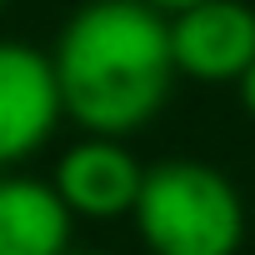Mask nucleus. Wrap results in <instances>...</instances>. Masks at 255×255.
Segmentation results:
<instances>
[{"instance_id": "nucleus-1", "label": "nucleus", "mask_w": 255, "mask_h": 255, "mask_svg": "<svg viewBox=\"0 0 255 255\" xmlns=\"http://www.w3.org/2000/svg\"><path fill=\"white\" fill-rule=\"evenodd\" d=\"M65 120L125 140L165 110L175 75L170 25L145 0H85L50 45Z\"/></svg>"}, {"instance_id": "nucleus-2", "label": "nucleus", "mask_w": 255, "mask_h": 255, "mask_svg": "<svg viewBox=\"0 0 255 255\" xmlns=\"http://www.w3.org/2000/svg\"><path fill=\"white\" fill-rule=\"evenodd\" d=\"M130 225L145 255H240L250 215L225 170L205 160H155L145 165Z\"/></svg>"}, {"instance_id": "nucleus-3", "label": "nucleus", "mask_w": 255, "mask_h": 255, "mask_svg": "<svg viewBox=\"0 0 255 255\" xmlns=\"http://www.w3.org/2000/svg\"><path fill=\"white\" fill-rule=\"evenodd\" d=\"M65 120L50 50L25 40H0V170L40 155Z\"/></svg>"}, {"instance_id": "nucleus-4", "label": "nucleus", "mask_w": 255, "mask_h": 255, "mask_svg": "<svg viewBox=\"0 0 255 255\" xmlns=\"http://www.w3.org/2000/svg\"><path fill=\"white\" fill-rule=\"evenodd\" d=\"M175 75L195 85H240L255 65V5L245 0H200V5L165 15Z\"/></svg>"}, {"instance_id": "nucleus-5", "label": "nucleus", "mask_w": 255, "mask_h": 255, "mask_svg": "<svg viewBox=\"0 0 255 255\" xmlns=\"http://www.w3.org/2000/svg\"><path fill=\"white\" fill-rule=\"evenodd\" d=\"M140 180L145 165L135 160V150L110 135H80L50 170V185L75 220H130Z\"/></svg>"}, {"instance_id": "nucleus-6", "label": "nucleus", "mask_w": 255, "mask_h": 255, "mask_svg": "<svg viewBox=\"0 0 255 255\" xmlns=\"http://www.w3.org/2000/svg\"><path fill=\"white\" fill-rule=\"evenodd\" d=\"M75 215L50 180L0 170V255H70Z\"/></svg>"}, {"instance_id": "nucleus-7", "label": "nucleus", "mask_w": 255, "mask_h": 255, "mask_svg": "<svg viewBox=\"0 0 255 255\" xmlns=\"http://www.w3.org/2000/svg\"><path fill=\"white\" fill-rule=\"evenodd\" d=\"M235 90H240V110H245V115L255 120V65H250V70L240 75V85H235Z\"/></svg>"}, {"instance_id": "nucleus-8", "label": "nucleus", "mask_w": 255, "mask_h": 255, "mask_svg": "<svg viewBox=\"0 0 255 255\" xmlns=\"http://www.w3.org/2000/svg\"><path fill=\"white\" fill-rule=\"evenodd\" d=\"M150 10H160V15H180V10H190V5H200V0H145Z\"/></svg>"}, {"instance_id": "nucleus-9", "label": "nucleus", "mask_w": 255, "mask_h": 255, "mask_svg": "<svg viewBox=\"0 0 255 255\" xmlns=\"http://www.w3.org/2000/svg\"><path fill=\"white\" fill-rule=\"evenodd\" d=\"M70 255H90V250H70Z\"/></svg>"}, {"instance_id": "nucleus-10", "label": "nucleus", "mask_w": 255, "mask_h": 255, "mask_svg": "<svg viewBox=\"0 0 255 255\" xmlns=\"http://www.w3.org/2000/svg\"><path fill=\"white\" fill-rule=\"evenodd\" d=\"M0 5H5V0H0Z\"/></svg>"}]
</instances>
